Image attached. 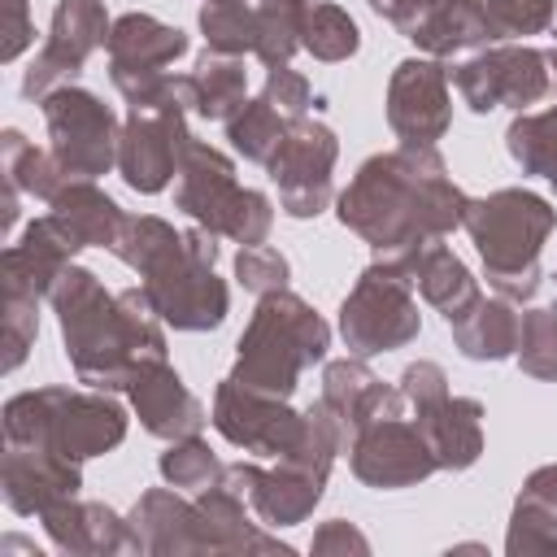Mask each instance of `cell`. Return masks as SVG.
I'll return each mask as SVG.
<instances>
[{
	"mask_svg": "<svg viewBox=\"0 0 557 557\" xmlns=\"http://www.w3.org/2000/svg\"><path fill=\"white\" fill-rule=\"evenodd\" d=\"M466 218V196L444 174L435 148H400L370 157L339 196V222L379 252L440 239Z\"/></svg>",
	"mask_w": 557,
	"mask_h": 557,
	"instance_id": "obj_1",
	"label": "cell"
},
{
	"mask_svg": "<svg viewBox=\"0 0 557 557\" xmlns=\"http://www.w3.org/2000/svg\"><path fill=\"white\" fill-rule=\"evenodd\" d=\"M48 296L61 313L65 357L74 361L83 383L104 392L131 387L139 366L165 361V335L157 326L161 313L144 287L109 296L91 270L65 265Z\"/></svg>",
	"mask_w": 557,
	"mask_h": 557,
	"instance_id": "obj_2",
	"label": "cell"
},
{
	"mask_svg": "<svg viewBox=\"0 0 557 557\" xmlns=\"http://www.w3.org/2000/svg\"><path fill=\"white\" fill-rule=\"evenodd\" d=\"M113 252L144 274V292L170 326L209 331L226 318V287L213 274L218 244L209 226L178 235L161 218H126Z\"/></svg>",
	"mask_w": 557,
	"mask_h": 557,
	"instance_id": "obj_3",
	"label": "cell"
},
{
	"mask_svg": "<svg viewBox=\"0 0 557 557\" xmlns=\"http://www.w3.org/2000/svg\"><path fill=\"white\" fill-rule=\"evenodd\" d=\"M553 209L535 191L505 187L487 200H466L461 226L470 231L487 283L509 300H531L540 287V248L553 231Z\"/></svg>",
	"mask_w": 557,
	"mask_h": 557,
	"instance_id": "obj_4",
	"label": "cell"
},
{
	"mask_svg": "<svg viewBox=\"0 0 557 557\" xmlns=\"http://www.w3.org/2000/svg\"><path fill=\"white\" fill-rule=\"evenodd\" d=\"M331 344L326 322L292 292H270L261 296L248 331L239 335V357H235V383L265 392V396H292L296 379L305 366L322 361Z\"/></svg>",
	"mask_w": 557,
	"mask_h": 557,
	"instance_id": "obj_5",
	"label": "cell"
},
{
	"mask_svg": "<svg viewBox=\"0 0 557 557\" xmlns=\"http://www.w3.org/2000/svg\"><path fill=\"white\" fill-rule=\"evenodd\" d=\"M122 435H126L122 405L91 396V392L39 387V392H22L4 405V440L9 444H44L74 461L117 448Z\"/></svg>",
	"mask_w": 557,
	"mask_h": 557,
	"instance_id": "obj_6",
	"label": "cell"
},
{
	"mask_svg": "<svg viewBox=\"0 0 557 557\" xmlns=\"http://www.w3.org/2000/svg\"><path fill=\"white\" fill-rule=\"evenodd\" d=\"M174 205L183 213H191L200 226H209L213 235H231L239 244H261L270 235V222H274L270 200L261 191L239 187L235 165L218 148L196 144V139L183 152Z\"/></svg>",
	"mask_w": 557,
	"mask_h": 557,
	"instance_id": "obj_7",
	"label": "cell"
},
{
	"mask_svg": "<svg viewBox=\"0 0 557 557\" xmlns=\"http://www.w3.org/2000/svg\"><path fill=\"white\" fill-rule=\"evenodd\" d=\"M409 287L413 283L387 257L374 261L357 278V287L339 305V331L352 352H361V357L387 352L418 335V305H413Z\"/></svg>",
	"mask_w": 557,
	"mask_h": 557,
	"instance_id": "obj_8",
	"label": "cell"
},
{
	"mask_svg": "<svg viewBox=\"0 0 557 557\" xmlns=\"http://www.w3.org/2000/svg\"><path fill=\"white\" fill-rule=\"evenodd\" d=\"M39 104H44V122L52 135V157L61 161L70 178H96L117 161L122 135L113 131V113L91 91L65 83Z\"/></svg>",
	"mask_w": 557,
	"mask_h": 557,
	"instance_id": "obj_9",
	"label": "cell"
},
{
	"mask_svg": "<svg viewBox=\"0 0 557 557\" xmlns=\"http://www.w3.org/2000/svg\"><path fill=\"white\" fill-rule=\"evenodd\" d=\"M335 152H339V144L322 122H305V117L287 122V135L265 165H270V178L278 183V200L292 218H313L326 209Z\"/></svg>",
	"mask_w": 557,
	"mask_h": 557,
	"instance_id": "obj_10",
	"label": "cell"
},
{
	"mask_svg": "<svg viewBox=\"0 0 557 557\" xmlns=\"http://www.w3.org/2000/svg\"><path fill=\"white\" fill-rule=\"evenodd\" d=\"M109 44V17H104V4L100 0H61L57 13H52V30H48V44L39 48V57L30 61L26 78H22V96L26 100H44L52 96L57 87H65L83 61Z\"/></svg>",
	"mask_w": 557,
	"mask_h": 557,
	"instance_id": "obj_11",
	"label": "cell"
},
{
	"mask_svg": "<svg viewBox=\"0 0 557 557\" xmlns=\"http://www.w3.org/2000/svg\"><path fill=\"white\" fill-rule=\"evenodd\" d=\"M548 57L535 48H487L474 61L453 70V87L474 113H492L500 104L527 109L548 91Z\"/></svg>",
	"mask_w": 557,
	"mask_h": 557,
	"instance_id": "obj_12",
	"label": "cell"
},
{
	"mask_svg": "<svg viewBox=\"0 0 557 557\" xmlns=\"http://www.w3.org/2000/svg\"><path fill=\"white\" fill-rule=\"evenodd\" d=\"M213 426L244 453L287 457L305 431V413H292L283 396H265V392H252L226 379L213 396Z\"/></svg>",
	"mask_w": 557,
	"mask_h": 557,
	"instance_id": "obj_13",
	"label": "cell"
},
{
	"mask_svg": "<svg viewBox=\"0 0 557 557\" xmlns=\"http://www.w3.org/2000/svg\"><path fill=\"white\" fill-rule=\"evenodd\" d=\"M440 470L426 435L418 422H405L400 413L374 418L352 435V474L370 487H409Z\"/></svg>",
	"mask_w": 557,
	"mask_h": 557,
	"instance_id": "obj_14",
	"label": "cell"
},
{
	"mask_svg": "<svg viewBox=\"0 0 557 557\" xmlns=\"http://www.w3.org/2000/svg\"><path fill=\"white\" fill-rule=\"evenodd\" d=\"M109 74L113 87L135 104L139 96H148L161 78V65L178 61L187 52V35L178 26H165L148 13H126L109 26Z\"/></svg>",
	"mask_w": 557,
	"mask_h": 557,
	"instance_id": "obj_15",
	"label": "cell"
},
{
	"mask_svg": "<svg viewBox=\"0 0 557 557\" xmlns=\"http://www.w3.org/2000/svg\"><path fill=\"white\" fill-rule=\"evenodd\" d=\"M387 122L405 148H431L448 131V70L440 61H400L387 87Z\"/></svg>",
	"mask_w": 557,
	"mask_h": 557,
	"instance_id": "obj_16",
	"label": "cell"
},
{
	"mask_svg": "<svg viewBox=\"0 0 557 557\" xmlns=\"http://www.w3.org/2000/svg\"><path fill=\"white\" fill-rule=\"evenodd\" d=\"M0 479L13 513H44L48 505L78 496V461L44 444H9Z\"/></svg>",
	"mask_w": 557,
	"mask_h": 557,
	"instance_id": "obj_17",
	"label": "cell"
},
{
	"mask_svg": "<svg viewBox=\"0 0 557 557\" xmlns=\"http://www.w3.org/2000/svg\"><path fill=\"white\" fill-rule=\"evenodd\" d=\"M78 248L83 244L52 213L35 218L22 235V244H13L4 252V296H30V300L48 296Z\"/></svg>",
	"mask_w": 557,
	"mask_h": 557,
	"instance_id": "obj_18",
	"label": "cell"
},
{
	"mask_svg": "<svg viewBox=\"0 0 557 557\" xmlns=\"http://www.w3.org/2000/svg\"><path fill=\"white\" fill-rule=\"evenodd\" d=\"M448 322H457L474 300H479V287L470 278V270L440 244V239H422V244H409V248H396V252H383Z\"/></svg>",
	"mask_w": 557,
	"mask_h": 557,
	"instance_id": "obj_19",
	"label": "cell"
},
{
	"mask_svg": "<svg viewBox=\"0 0 557 557\" xmlns=\"http://www.w3.org/2000/svg\"><path fill=\"white\" fill-rule=\"evenodd\" d=\"M126 392H131V400H135V409H139L144 431H152V435H161V440H183V435H196V431L205 426L200 400L183 387V379H178L165 361L139 366Z\"/></svg>",
	"mask_w": 557,
	"mask_h": 557,
	"instance_id": "obj_20",
	"label": "cell"
},
{
	"mask_svg": "<svg viewBox=\"0 0 557 557\" xmlns=\"http://www.w3.org/2000/svg\"><path fill=\"white\" fill-rule=\"evenodd\" d=\"M222 479L235 492H248L257 513L265 522H274V527L300 522L322 496V479H313V474H305L296 466H283V461H278V470H257L252 461H239V466H226Z\"/></svg>",
	"mask_w": 557,
	"mask_h": 557,
	"instance_id": "obj_21",
	"label": "cell"
},
{
	"mask_svg": "<svg viewBox=\"0 0 557 557\" xmlns=\"http://www.w3.org/2000/svg\"><path fill=\"white\" fill-rule=\"evenodd\" d=\"M131 540H135L139 553H196V548H209L200 505H187L174 492L139 496V505L131 513Z\"/></svg>",
	"mask_w": 557,
	"mask_h": 557,
	"instance_id": "obj_22",
	"label": "cell"
},
{
	"mask_svg": "<svg viewBox=\"0 0 557 557\" xmlns=\"http://www.w3.org/2000/svg\"><path fill=\"white\" fill-rule=\"evenodd\" d=\"M322 400L331 405V413L348 426V435H357L366 422L374 418H387V413H400L405 396L400 387H383L361 361H331L326 374H322Z\"/></svg>",
	"mask_w": 557,
	"mask_h": 557,
	"instance_id": "obj_23",
	"label": "cell"
},
{
	"mask_svg": "<svg viewBox=\"0 0 557 557\" xmlns=\"http://www.w3.org/2000/svg\"><path fill=\"white\" fill-rule=\"evenodd\" d=\"M435 461L444 470H466L474 466V457L483 453V431H479V418H483V405L470 400V396H444L435 405H422L413 409Z\"/></svg>",
	"mask_w": 557,
	"mask_h": 557,
	"instance_id": "obj_24",
	"label": "cell"
},
{
	"mask_svg": "<svg viewBox=\"0 0 557 557\" xmlns=\"http://www.w3.org/2000/svg\"><path fill=\"white\" fill-rule=\"evenodd\" d=\"M39 518H44V527H48V535H52V544L61 553H117V548H135L126 522L113 509H104V505H83V500L65 496V500L48 505Z\"/></svg>",
	"mask_w": 557,
	"mask_h": 557,
	"instance_id": "obj_25",
	"label": "cell"
},
{
	"mask_svg": "<svg viewBox=\"0 0 557 557\" xmlns=\"http://www.w3.org/2000/svg\"><path fill=\"white\" fill-rule=\"evenodd\" d=\"M405 35L418 48H426L431 57H453L461 48H474V44L492 39V26H487L483 0H435Z\"/></svg>",
	"mask_w": 557,
	"mask_h": 557,
	"instance_id": "obj_26",
	"label": "cell"
},
{
	"mask_svg": "<svg viewBox=\"0 0 557 557\" xmlns=\"http://www.w3.org/2000/svg\"><path fill=\"white\" fill-rule=\"evenodd\" d=\"M52 218L83 244V248H91V244H109L113 248V239H117V231H122V222H126V213L100 191V187H91V178H70L52 200Z\"/></svg>",
	"mask_w": 557,
	"mask_h": 557,
	"instance_id": "obj_27",
	"label": "cell"
},
{
	"mask_svg": "<svg viewBox=\"0 0 557 557\" xmlns=\"http://www.w3.org/2000/svg\"><path fill=\"white\" fill-rule=\"evenodd\" d=\"M453 326V339L466 357L474 361H500L518 348V331H522V313H513L505 300H474Z\"/></svg>",
	"mask_w": 557,
	"mask_h": 557,
	"instance_id": "obj_28",
	"label": "cell"
},
{
	"mask_svg": "<svg viewBox=\"0 0 557 557\" xmlns=\"http://www.w3.org/2000/svg\"><path fill=\"white\" fill-rule=\"evenodd\" d=\"M191 83H196V113H200V117H209V122H231V117L244 109V83H248V74H244V65H239L235 57L209 48V52L200 57Z\"/></svg>",
	"mask_w": 557,
	"mask_h": 557,
	"instance_id": "obj_29",
	"label": "cell"
},
{
	"mask_svg": "<svg viewBox=\"0 0 557 557\" xmlns=\"http://www.w3.org/2000/svg\"><path fill=\"white\" fill-rule=\"evenodd\" d=\"M4 183L35 200H52L70 183V174L52 152H39L22 131H4Z\"/></svg>",
	"mask_w": 557,
	"mask_h": 557,
	"instance_id": "obj_30",
	"label": "cell"
},
{
	"mask_svg": "<svg viewBox=\"0 0 557 557\" xmlns=\"http://www.w3.org/2000/svg\"><path fill=\"white\" fill-rule=\"evenodd\" d=\"M509 152L522 170L544 174L548 183H557V104L548 113H527L509 126Z\"/></svg>",
	"mask_w": 557,
	"mask_h": 557,
	"instance_id": "obj_31",
	"label": "cell"
},
{
	"mask_svg": "<svg viewBox=\"0 0 557 557\" xmlns=\"http://www.w3.org/2000/svg\"><path fill=\"white\" fill-rule=\"evenodd\" d=\"M361 44L357 22L339 4H309L305 26H300V48H309L318 61H344Z\"/></svg>",
	"mask_w": 557,
	"mask_h": 557,
	"instance_id": "obj_32",
	"label": "cell"
},
{
	"mask_svg": "<svg viewBox=\"0 0 557 557\" xmlns=\"http://www.w3.org/2000/svg\"><path fill=\"white\" fill-rule=\"evenodd\" d=\"M226 135H231V144H235L248 161H270L274 148H278L283 135H287V122H283L278 109L261 96V100H244V109L226 122Z\"/></svg>",
	"mask_w": 557,
	"mask_h": 557,
	"instance_id": "obj_33",
	"label": "cell"
},
{
	"mask_svg": "<svg viewBox=\"0 0 557 557\" xmlns=\"http://www.w3.org/2000/svg\"><path fill=\"white\" fill-rule=\"evenodd\" d=\"M200 30H205L213 52H226V57L252 52L257 48V9H248L244 0L205 4L200 9Z\"/></svg>",
	"mask_w": 557,
	"mask_h": 557,
	"instance_id": "obj_34",
	"label": "cell"
},
{
	"mask_svg": "<svg viewBox=\"0 0 557 557\" xmlns=\"http://www.w3.org/2000/svg\"><path fill=\"white\" fill-rule=\"evenodd\" d=\"M518 361L535 379H557V305H544V309L522 313Z\"/></svg>",
	"mask_w": 557,
	"mask_h": 557,
	"instance_id": "obj_35",
	"label": "cell"
},
{
	"mask_svg": "<svg viewBox=\"0 0 557 557\" xmlns=\"http://www.w3.org/2000/svg\"><path fill=\"white\" fill-rule=\"evenodd\" d=\"M161 474H165L170 487H200L205 492L222 479V466H218V457L209 453L205 440L183 435V440L170 444V453H161Z\"/></svg>",
	"mask_w": 557,
	"mask_h": 557,
	"instance_id": "obj_36",
	"label": "cell"
},
{
	"mask_svg": "<svg viewBox=\"0 0 557 557\" xmlns=\"http://www.w3.org/2000/svg\"><path fill=\"white\" fill-rule=\"evenodd\" d=\"M505 548L509 553H557V513L522 492L513 505V527H509Z\"/></svg>",
	"mask_w": 557,
	"mask_h": 557,
	"instance_id": "obj_37",
	"label": "cell"
},
{
	"mask_svg": "<svg viewBox=\"0 0 557 557\" xmlns=\"http://www.w3.org/2000/svg\"><path fill=\"white\" fill-rule=\"evenodd\" d=\"M492 39H513V35H535L553 22V0H483Z\"/></svg>",
	"mask_w": 557,
	"mask_h": 557,
	"instance_id": "obj_38",
	"label": "cell"
},
{
	"mask_svg": "<svg viewBox=\"0 0 557 557\" xmlns=\"http://www.w3.org/2000/svg\"><path fill=\"white\" fill-rule=\"evenodd\" d=\"M235 278L257 296L283 292L287 287V257L278 248H265V244H244L235 257Z\"/></svg>",
	"mask_w": 557,
	"mask_h": 557,
	"instance_id": "obj_39",
	"label": "cell"
},
{
	"mask_svg": "<svg viewBox=\"0 0 557 557\" xmlns=\"http://www.w3.org/2000/svg\"><path fill=\"white\" fill-rule=\"evenodd\" d=\"M35 305L39 300H30V296H4V348H9L4 370H17L22 357H26V348L35 344V331H39Z\"/></svg>",
	"mask_w": 557,
	"mask_h": 557,
	"instance_id": "obj_40",
	"label": "cell"
},
{
	"mask_svg": "<svg viewBox=\"0 0 557 557\" xmlns=\"http://www.w3.org/2000/svg\"><path fill=\"white\" fill-rule=\"evenodd\" d=\"M400 396H405L413 409L435 405V400L448 396V379H444V370H440L435 361H418V366H409V370L400 374Z\"/></svg>",
	"mask_w": 557,
	"mask_h": 557,
	"instance_id": "obj_41",
	"label": "cell"
},
{
	"mask_svg": "<svg viewBox=\"0 0 557 557\" xmlns=\"http://www.w3.org/2000/svg\"><path fill=\"white\" fill-rule=\"evenodd\" d=\"M265 100H270L274 109H283V113L300 117V113L309 109L313 91H309V83H305V78H300L296 70L278 65V70H270V78H265Z\"/></svg>",
	"mask_w": 557,
	"mask_h": 557,
	"instance_id": "obj_42",
	"label": "cell"
},
{
	"mask_svg": "<svg viewBox=\"0 0 557 557\" xmlns=\"http://www.w3.org/2000/svg\"><path fill=\"white\" fill-rule=\"evenodd\" d=\"M0 30H4L0 61H17L22 48L35 44V26H30V13H26V0H4V9H0Z\"/></svg>",
	"mask_w": 557,
	"mask_h": 557,
	"instance_id": "obj_43",
	"label": "cell"
},
{
	"mask_svg": "<svg viewBox=\"0 0 557 557\" xmlns=\"http://www.w3.org/2000/svg\"><path fill=\"white\" fill-rule=\"evenodd\" d=\"M431 4H435V0H370V9H374L379 17H387V22H396L400 30H409Z\"/></svg>",
	"mask_w": 557,
	"mask_h": 557,
	"instance_id": "obj_44",
	"label": "cell"
},
{
	"mask_svg": "<svg viewBox=\"0 0 557 557\" xmlns=\"http://www.w3.org/2000/svg\"><path fill=\"white\" fill-rule=\"evenodd\" d=\"M313 548H318V553H331V548H357V553H366L370 544H366V535H357L348 522H331V527L318 531Z\"/></svg>",
	"mask_w": 557,
	"mask_h": 557,
	"instance_id": "obj_45",
	"label": "cell"
},
{
	"mask_svg": "<svg viewBox=\"0 0 557 557\" xmlns=\"http://www.w3.org/2000/svg\"><path fill=\"white\" fill-rule=\"evenodd\" d=\"M527 496H535L540 505H548L553 513H557V466H544V470H535L531 479H527V487H522Z\"/></svg>",
	"mask_w": 557,
	"mask_h": 557,
	"instance_id": "obj_46",
	"label": "cell"
},
{
	"mask_svg": "<svg viewBox=\"0 0 557 557\" xmlns=\"http://www.w3.org/2000/svg\"><path fill=\"white\" fill-rule=\"evenodd\" d=\"M270 9H287V13H309V0H261Z\"/></svg>",
	"mask_w": 557,
	"mask_h": 557,
	"instance_id": "obj_47",
	"label": "cell"
},
{
	"mask_svg": "<svg viewBox=\"0 0 557 557\" xmlns=\"http://www.w3.org/2000/svg\"><path fill=\"white\" fill-rule=\"evenodd\" d=\"M548 65H553V74H557V48H553V52H548Z\"/></svg>",
	"mask_w": 557,
	"mask_h": 557,
	"instance_id": "obj_48",
	"label": "cell"
},
{
	"mask_svg": "<svg viewBox=\"0 0 557 557\" xmlns=\"http://www.w3.org/2000/svg\"><path fill=\"white\" fill-rule=\"evenodd\" d=\"M209 4H226V0H209Z\"/></svg>",
	"mask_w": 557,
	"mask_h": 557,
	"instance_id": "obj_49",
	"label": "cell"
}]
</instances>
